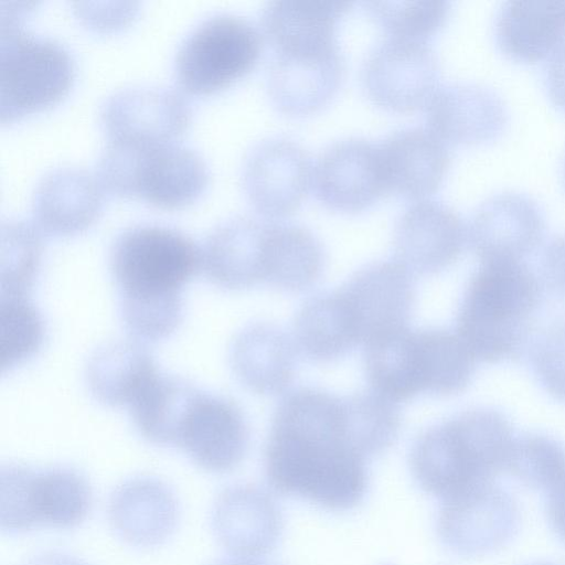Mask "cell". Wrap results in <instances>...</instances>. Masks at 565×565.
<instances>
[{
	"label": "cell",
	"mask_w": 565,
	"mask_h": 565,
	"mask_svg": "<svg viewBox=\"0 0 565 565\" xmlns=\"http://www.w3.org/2000/svg\"><path fill=\"white\" fill-rule=\"evenodd\" d=\"M273 490L344 511L364 498L365 457L353 446L343 397L302 387L279 403L264 454Z\"/></svg>",
	"instance_id": "obj_1"
},
{
	"label": "cell",
	"mask_w": 565,
	"mask_h": 565,
	"mask_svg": "<svg viewBox=\"0 0 565 565\" xmlns=\"http://www.w3.org/2000/svg\"><path fill=\"white\" fill-rule=\"evenodd\" d=\"M296 350L311 361L330 362L359 344L345 302L339 290L308 299L292 326Z\"/></svg>",
	"instance_id": "obj_31"
},
{
	"label": "cell",
	"mask_w": 565,
	"mask_h": 565,
	"mask_svg": "<svg viewBox=\"0 0 565 565\" xmlns=\"http://www.w3.org/2000/svg\"><path fill=\"white\" fill-rule=\"evenodd\" d=\"M313 164L295 140L270 137L247 153L242 171L244 192L265 218L294 213L312 185Z\"/></svg>",
	"instance_id": "obj_12"
},
{
	"label": "cell",
	"mask_w": 565,
	"mask_h": 565,
	"mask_svg": "<svg viewBox=\"0 0 565 565\" xmlns=\"http://www.w3.org/2000/svg\"><path fill=\"white\" fill-rule=\"evenodd\" d=\"M249 430L241 408L232 401L199 392L182 423L177 447L210 472L234 469L245 457Z\"/></svg>",
	"instance_id": "obj_18"
},
{
	"label": "cell",
	"mask_w": 565,
	"mask_h": 565,
	"mask_svg": "<svg viewBox=\"0 0 565 565\" xmlns=\"http://www.w3.org/2000/svg\"><path fill=\"white\" fill-rule=\"evenodd\" d=\"M532 366L541 386L565 403V321L551 326L537 340Z\"/></svg>",
	"instance_id": "obj_38"
},
{
	"label": "cell",
	"mask_w": 565,
	"mask_h": 565,
	"mask_svg": "<svg viewBox=\"0 0 565 565\" xmlns=\"http://www.w3.org/2000/svg\"><path fill=\"white\" fill-rule=\"evenodd\" d=\"M343 401L349 435L361 455H379L392 446L401 427L396 403L373 391L351 394Z\"/></svg>",
	"instance_id": "obj_33"
},
{
	"label": "cell",
	"mask_w": 565,
	"mask_h": 565,
	"mask_svg": "<svg viewBox=\"0 0 565 565\" xmlns=\"http://www.w3.org/2000/svg\"><path fill=\"white\" fill-rule=\"evenodd\" d=\"M494 38L512 61H542L565 43V1L503 3L495 18Z\"/></svg>",
	"instance_id": "obj_26"
},
{
	"label": "cell",
	"mask_w": 565,
	"mask_h": 565,
	"mask_svg": "<svg viewBox=\"0 0 565 565\" xmlns=\"http://www.w3.org/2000/svg\"><path fill=\"white\" fill-rule=\"evenodd\" d=\"M262 33L246 18L213 13L200 20L180 42L173 72L182 90L202 95L222 89L257 63Z\"/></svg>",
	"instance_id": "obj_8"
},
{
	"label": "cell",
	"mask_w": 565,
	"mask_h": 565,
	"mask_svg": "<svg viewBox=\"0 0 565 565\" xmlns=\"http://www.w3.org/2000/svg\"><path fill=\"white\" fill-rule=\"evenodd\" d=\"M427 129L444 143L480 145L504 131L509 113L501 96L484 85H439L425 107Z\"/></svg>",
	"instance_id": "obj_19"
},
{
	"label": "cell",
	"mask_w": 565,
	"mask_h": 565,
	"mask_svg": "<svg viewBox=\"0 0 565 565\" xmlns=\"http://www.w3.org/2000/svg\"><path fill=\"white\" fill-rule=\"evenodd\" d=\"M467 241L459 214L436 200L409 205L395 224L393 247L396 262L412 275L436 274L452 264Z\"/></svg>",
	"instance_id": "obj_17"
},
{
	"label": "cell",
	"mask_w": 565,
	"mask_h": 565,
	"mask_svg": "<svg viewBox=\"0 0 565 565\" xmlns=\"http://www.w3.org/2000/svg\"><path fill=\"white\" fill-rule=\"evenodd\" d=\"M267 226L268 220L238 216L214 227L201 248L207 280L226 290L265 284Z\"/></svg>",
	"instance_id": "obj_22"
},
{
	"label": "cell",
	"mask_w": 565,
	"mask_h": 565,
	"mask_svg": "<svg viewBox=\"0 0 565 565\" xmlns=\"http://www.w3.org/2000/svg\"><path fill=\"white\" fill-rule=\"evenodd\" d=\"M324 252L303 226L268 221L265 284L288 292L303 291L321 276Z\"/></svg>",
	"instance_id": "obj_30"
},
{
	"label": "cell",
	"mask_w": 565,
	"mask_h": 565,
	"mask_svg": "<svg viewBox=\"0 0 565 565\" xmlns=\"http://www.w3.org/2000/svg\"><path fill=\"white\" fill-rule=\"evenodd\" d=\"M274 53L267 88L280 113L308 116L321 110L337 95L345 72L338 43L316 50Z\"/></svg>",
	"instance_id": "obj_15"
},
{
	"label": "cell",
	"mask_w": 565,
	"mask_h": 565,
	"mask_svg": "<svg viewBox=\"0 0 565 565\" xmlns=\"http://www.w3.org/2000/svg\"><path fill=\"white\" fill-rule=\"evenodd\" d=\"M0 479V524L10 534L25 533L40 525L72 529L92 509V487L72 467L35 469L9 463L1 468Z\"/></svg>",
	"instance_id": "obj_7"
},
{
	"label": "cell",
	"mask_w": 565,
	"mask_h": 565,
	"mask_svg": "<svg viewBox=\"0 0 565 565\" xmlns=\"http://www.w3.org/2000/svg\"><path fill=\"white\" fill-rule=\"evenodd\" d=\"M359 344L407 328L415 301L412 274L397 262H376L355 271L338 289Z\"/></svg>",
	"instance_id": "obj_13"
},
{
	"label": "cell",
	"mask_w": 565,
	"mask_h": 565,
	"mask_svg": "<svg viewBox=\"0 0 565 565\" xmlns=\"http://www.w3.org/2000/svg\"><path fill=\"white\" fill-rule=\"evenodd\" d=\"M103 189L174 209L198 199L210 172L202 156L177 141L129 143L107 140L96 167Z\"/></svg>",
	"instance_id": "obj_5"
},
{
	"label": "cell",
	"mask_w": 565,
	"mask_h": 565,
	"mask_svg": "<svg viewBox=\"0 0 565 565\" xmlns=\"http://www.w3.org/2000/svg\"><path fill=\"white\" fill-rule=\"evenodd\" d=\"M212 529L227 553L255 558L276 546L282 533V516L276 501L263 489L234 484L217 495Z\"/></svg>",
	"instance_id": "obj_20"
},
{
	"label": "cell",
	"mask_w": 565,
	"mask_h": 565,
	"mask_svg": "<svg viewBox=\"0 0 565 565\" xmlns=\"http://www.w3.org/2000/svg\"><path fill=\"white\" fill-rule=\"evenodd\" d=\"M192 118L190 103L170 87L134 85L108 95L99 120L107 140L129 143L175 141Z\"/></svg>",
	"instance_id": "obj_11"
},
{
	"label": "cell",
	"mask_w": 565,
	"mask_h": 565,
	"mask_svg": "<svg viewBox=\"0 0 565 565\" xmlns=\"http://www.w3.org/2000/svg\"><path fill=\"white\" fill-rule=\"evenodd\" d=\"M367 12L388 38L427 42L446 23L448 1H370Z\"/></svg>",
	"instance_id": "obj_37"
},
{
	"label": "cell",
	"mask_w": 565,
	"mask_h": 565,
	"mask_svg": "<svg viewBox=\"0 0 565 565\" xmlns=\"http://www.w3.org/2000/svg\"><path fill=\"white\" fill-rule=\"evenodd\" d=\"M379 145L387 191L415 201L436 192L448 171L450 156L446 143L431 131L403 128Z\"/></svg>",
	"instance_id": "obj_24"
},
{
	"label": "cell",
	"mask_w": 565,
	"mask_h": 565,
	"mask_svg": "<svg viewBox=\"0 0 565 565\" xmlns=\"http://www.w3.org/2000/svg\"><path fill=\"white\" fill-rule=\"evenodd\" d=\"M42 233L34 224L8 220L1 224L0 296H29L39 276Z\"/></svg>",
	"instance_id": "obj_34"
},
{
	"label": "cell",
	"mask_w": 565,
	"mask_h": 565,
	"mask_svg": "<svg viewBox=\"0 0 565 565\" xmlns=\"http://www.w3.org/2000/svg\"><path fill=\"white\" fill-rule=\"evenodd\" d=\"M103 186L88 170L64 166L45 173L32 198L33 224L45 235L64 237L87 230L103 206Z\"/></svg>",
	"instance_id": "obj_21"
},
{
	"label": "cell",
	"mask_w": 565,
	"mask_h": 565,
	"mask_svg": "<svg viewBox=\"0 0 565 565\" xmlns=\"http://www.w3.org/2000/svg\"><path fill=\"white\" fill-rule=\"evenodd\" d=\"M544 230L545 218L535 200L501 192L478 206L467 239L481 263L521 262L540 244Z\"/></svg>",
	"instance_id": "obj_16"
},
{
	"label": "cell",
	"mask_w": 565,
	"mask_h": 565,
	"mask_svg": "<svg viewBox=\"0 0 565 565\" xmlns=\"http://www.w3.org/2000/svg\"><path fill=\"white\" fill-rule=\"evenodd\" d=\"M296 347L279 327L257 322L234 338L230 363L239 383L262 395L284 392L291 383L296 366Z\"/></svg>",
	"instance_id": "obj_25"
},
{
	"label": "cell",
	"mask_w": 565,
	"mask_h": 565,
	"mask_svg": "<svg viewBox=\"0 0 565 565\" xmlns=\"http://www.w3.org/2000/svg\"><path fill=\"white\" fill-rule=\"evenodd\" d=\"M541 286L522 262H488L475 271L459 306L456 333L475 360L499 362L521 349Z\"/></svg>",
	"instance_id": "obj_4"
},
{
	"label": "cell",
	"mask_w": 565,
	"mask_h": 565,
	"mask_svg": "<svg viewBox=\"0 0 565 565\" xmlns=\"http://www.w3.org/2000/svg\"><path fill=\"white\" fill-rule=\"evenodd\" d=\"M109 268L125 330L135 340L153 343L172 335L181 324L182 290L202 269V254L183 232L142 223L117 235Z\"/></svg>",
	"instance_id": "obj_2"
},
{
	"label": "cell",
	"mask_w": 565,
	"mask_h": 565,
	"mask_svg": "<svg viewBox=\"0 0 565 565\" xmlns=\"http://www.w3.org/2000/svg\"><path fill=\"white\" fill-rule=\"evenodd\" d=\"M547 516L553 530L565 542V479L550 490Z\"/></svg>",
	"instance_id": "obj_41"
},
{
	"label": "cell",
	"mask_w": 565,
	"mask_h": 565,
	"mask_svg": "<svg viewBox=\"0 0 565 565\" xmlns=\"http://www.w3.org/2000/svg\"><path fill=\"white\" fill-rule=\"evenodd\" d=\"M545 86L552 103L565 113V43L552 54L547 63Z\"/></svg>",
	"instance_id": "obj_40"
},
{
	"label": "cell",
	"mask_w": 565,
	"mask_h": 565,
	"mask_svg": "<svg viewBox=\"0 0 565 565\" xmlns=\"http://www.w3.org/2000/svg\"><path fill=\"white\" fill-rule=\"evenodd\" d=\"M200 390L177 376L159 374L128 407L136 430L158 446H174Z\"/></svg>",
	"instance_id": "obj_32"
},
{
	"label": "cell",
	"mask_w": 565,
	"mask_h": 565,
	"mask_svg": "<svg viewBox=\"0 0 565 565\" xmlns=\"http://www.w3.org/2000/svg\"><path fill=\"white\" fill-rule=\"evenodd\" d=\"M563 170H564V179H565V160H564V168H563Z\"/></svg>",
	"instance_id": "obj_44"
},
{
	"label": "cell",
	"mask_w": 565,
	"mask_h": 565,
	"mask_svg": "<svg viewBox=\"0 0 565 565\" xmlns=\"http://www.w3.org/2000/svg\"><path fill=\"white\" fill-rule=\"evenodd\" d=\"M25 565H82L75 558L58 552H44L31 559Z\"/></svg>",
	"instance_id": "obj_42"
},
{
	"label": "cell",
	"mask_w": 565,
	"mask_h": 565,
	"mask_svg": "<svg viewBox=\"0 0 565 565\" xmlns=\"http://www.w3.org/2000/svg\"><path fill=\"white\" fill-rule=\"evenodd\" d=\"M542 273L548 287L565 296V234L555 236L544 248Z\"/></svg>",
	"instance_id": "obj_39"
},
{
	"label": "cell",
	"mask_w": 565,
	"mask_h": 565,
	"mask_svg": "<svg viewBox=\"0 0 565 565\" xmlns=\"http://www.w3.org/2000/svg\"><path fill=\"white\" fill-rule=\"evenodd\" d=\"M519 524L512 497L494 482L441 501L436 529L452 552L479 556L505 545Z\"/></svg>",
	"instance_id": "obj_10"
},
{
	"label": "cell",
	"mask_w": 565,
	"mask_h": 565,
	"mask_svg": "<svg viewBox=\"0 0 565 565\" xmlns=\"http://www.w3.org/2000/svg\"><path fill=\"white\" fill-rule=\"evenodd\" d=\"M363 348L365 375L373 392L393 403L424 393L423 362L416 330L407 327Z\"/></svg>",
	"instance_id": "obj_29"
},
{
	"label": "cell",
	"mask_w": 565,
	"mask_h": 565,
	"mask_svg": "<svg viewBox=\"0 0 565 565\" xmlns=\"http://www.w3.org/2000/svg\"><path fill=\"white\" fill-rule=\"evenodd\" d=\"M514 436L493 408H475L435 425L414 443L409 467L417 484L443 500L493 482L505 471Z\"/></svg>",
	"instance_id": "obj_3"
},
{
	"label": "cell",
	"mask_w": 565,
	"mask_h": 565,
	"mask_svg": "<svg viewBox=\"0 0 565 565\" xmlns=\"http://www.w3.org/2000/svg\"><path fill=\"white\" fill-rule=\"evenodd\" d=\"M216 565H266L262 563L250 562V561H230V562H223Z\"/></svg>",
	"instance_id": "obj_43"
},
{
	"label": "cell",
	"mask_w": 565,
	"mask_h": 565,
	"mask_svg": "<svg viewBox=\"0 0 565 565\" xmlns=\"http://www.w3.org/2000/svg\"><path fill=\"white\" fill-rule=\"evenodd\" d=\"M351 6L348 1H273L262 12L263 33L274 52L327 47L338 43V23Z\"/></svg>",
	"instance_id": "obj_27"
},
{
	"label": "cell",
	"mask_w": 565,
	"mask_h": 565,
	"mask_svg": "<svg viewBox=\"0 0 565 565\" xmlns=\"http://www.w3.org/2000/svg\"><path fill=\"white\" fill-rule=\"evenodd\" d=\"M107 510L115 533L136 547L164 543L179 520L175 493L166 482L150 476H137L117 486Z\"/></svg>",
	"instance_id": "obj_23"
},
{
	"label": "cell",
	"mask_w": 565,
	"mask_h": 565,
	"mask_svg": "<svg viewBox=\"0 0 565 565\" xmlns=\"http://www.w3.org/2000/svg\"><path fill=\"white\" fill-rule=\"evenodd\" d=\"M311 186L333 211L367 209L387 192L380 145L360 137L329 145L313 163Z\"/></svg>",
	"instance_id": "obj_14"
},
{
	"label": "cell",
	"mask_w": 565,
	"mask_h": 565,
	"mask_svg": "<svg viewBox=\"0 0 565 565\" xmlns=\"http://www.w3.org/2000/svg\"><path fill=\"white\" fill-rule=\"evenodd\" d=\"M25 9L1 10L0 119L11 122L58 102L75 76V61L60 41L24 29Z\"/></svg>",
	"instance_id": "obj_6"
},
{
	"label": "cell",
	"mask_w": 565,
	"mask_h": 565,
	"mask_svg": "<svg viewBox=\"0 0 565 565\" xmlns=\"http://www.w3.org/2000/svg\"><path fill=\"white\" fill-rule=\"evenodd\" d=\"M159 374L150 351L134 339L99 347L85 369L86 384L93 397L111 407H129Z\"/></svg>",
	"instance_id": "obj_28"
},
{
	"label": "cell",
	"mask_w": 565,
	"mask_h": 565,
	"mask_svg": "<svg viewBox=\"0 0 565 565\" xmlns=\"http://www.w3.org/2000/svg\"><path fill=\"white\" fill-rule=\"evenodd\" d=\"M438 58L427 42L387 38L367 55L363 88L373 104L393 113L425 108L439 86Z\"/></svg>",
	"instance_id": "obj_9"
},
{
	"label": "cell",
	"mask_w": 565,
	"mask_h": 565,
	"mask_svg": "<svg viewBox=\"0 0 565 565\" xmlns=\"http://www.w3.org/2000/svg\"><path fill=\"white\" fill-rule=\"evenodd\" d=\"M505 471L525 486L550 491L565 479V446L543 434L514 437Z\"/></svg>",
	"instance_id": "obj_36"
},
{
	"label": "cell",
	"mask_w": 565,
	"mask_h": 565,
	"mask_svg": "<svg viewBox=\"0 0 565 565\" xmlns=\"http://www.w3.org/2000/svg\"><path fill=\"white\" fill-rule=\"evenodd\" d=\"M45 322L28 296H1L0 358L1 372H11L35 356L43 347Z\"/></svg>",
	"instance_id": "obj_35"
}]
</instances>
